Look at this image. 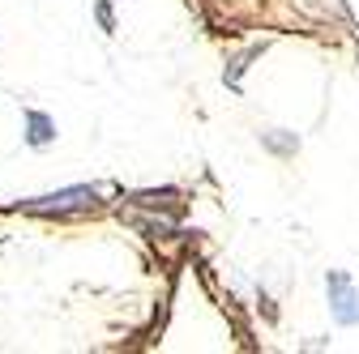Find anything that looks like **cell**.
Segmentation results:
<instances>
[{"label": "cell", "mask_w": 359, "mask_h": 354, "mask_svg": "<svg viewBox=\"0 0 359 354\" xmlns=\"http://www.w3.org/2000/svg\"><path fill=\"white\" fill-rule=\"evenodd\" d=\"M26 120H30V146H48V141L56 137V132H52V120H48V115H39V111H30Z\"/></svg>", "instance_id": "obj_2"}, {"label": "cell", "mask_w": 359, "mask_h": 354, "mask_svg": "<svg viewBox=\"0 0 359 354\" xmlns=\"http://www.w3.org/2000/svg\"><path fill=\"white\" fill-rule=\"evenodd\" d=\"M330 307H334V320L338 325H359V290L351 286L346 274H330Z\"/></svg>", "instance_id": "obj_1"}]
</instances>
